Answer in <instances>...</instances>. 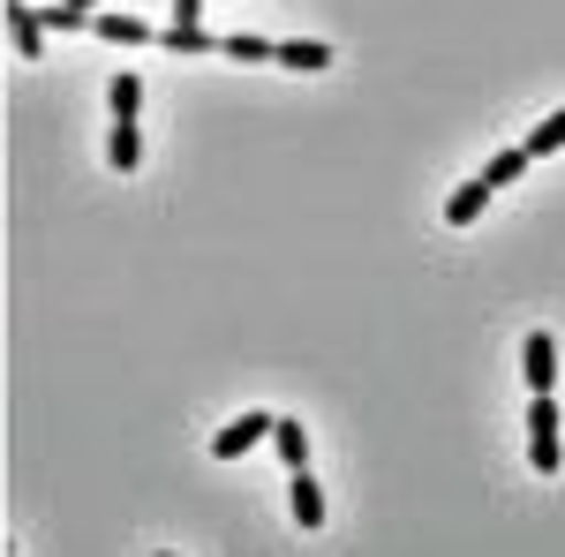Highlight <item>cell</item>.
<instances>
[{
  "label": "cell",
  "instance_id": "cell-10",
  "mask_svg": "<svg viewBox=\"0 0 565 557\" xmlns=\"http://www.w3.org/2000/svg\"><path fill=\"white\" fill-rule=\"evenodd\" d=\"M90 39H114V45H143L151 31L136 23V15H90Z\"/></svg>",
  "mask_w": 565,
  "mask_h": 557
},
{
  "label": "cell",
  "instance_id": "cell-19",
  "mask_svg": "<svg viewBox=\"0 0 565 557\" xmlns=\"http://www.w3.org/2000/svg\"><path fill=\"white\" fill-rule=\"evenodd\" d=\"M159 557H174V550H159Z\"/></svg>",
  "mask_w": 565,
  "mask_h": 557
},
{
  "label": "cell",
  "instance_id": "cell-2",
  "mask_svg": "<svg viewBox=\"0 0 565 557\" xmlns=\"http://www.w3.org/2000/svg\"><path fill=\"white\" fill-rule=\"evenodd\" d=\"M521 369H527V399H551V385H558V346H551V332H527Z\"/></svg>",
  "mask_w": 565,
  "mask_h": 557
},
{
  "label": "cell",
  "instance_id": "cell-16",
  "mask_svg": "<svg viewBox=\"0 0 565 557\" xmlns=\"http://www.w3.org/2000/svg\"><path fill=\"white\" fill-rule=\"evenodd\" d=\"M167 45H174V53H204V45H218V39H204L196 23H167Z\"/></svg>",
  "mask_w": 565,
  "mask_h": 557
},
{
  "label": "cell",
  "instance_id": "cell-12",
  "mask_svg": "<svg viewBox=\"0 0 565 557\" xmlns=\"http://www.w3.org/2000/svg\"><path fill=\"white\" fill-rule=\"evenodd\" d=\"M106 106H114V121H136V106H143V84H136V76H114V84H106Z\"/></svg>",
  "mask_w": 565,
  "mask_h": 557
},
{
  "label": "cell",
  "instance_id": "cell-13",
  "mask_svg": "<svg viewBox=\"0 0 565 557\" xmlns=\"http://www.w3.org/2000/svg\"><path fill=\"white\" fill-rule=\"evenodd\" d=\"M218 45H226L234 61H271V45H279V39H257V31H234V39H218Z\"/></svg>",
  "mask_w": 565,
  "mask_h": 557
},
{
  "label": "cell",
  "instance_id": "cell-3",
  "mask_svg": "<svg viewBox=\"0 0 565 557\" xmlns=\"http://www.w3.org/2000/svg\"><path fill=\"white\" fill-rule=\"evenodd\" d=\"M271 429H279L271 415H242V422H226V429L212 437V460H242V452H257Z\"/></svg>",
  "mask_w": 565,
  "mask_h": 557
},
{
  "label": "cell",
  "instance_id": "cell-14",
  "mask_svg": "<svg viewBox=\"0 0 565 557\" xmlns=\"http://www.w3.org/2000/svg\"><path fill=\"white\" fill-rule=\"evenodd\" d=\"M565 143V114H551V121H543V129L527 136V159H551V151H558Z\"/></svg>",
  "mask_w": 565,
  "mask_h": 557
},
{
  "label": "cell",
  "instance_id": "cell-6",
  "mask_svg": "<svg viewBox=\"0 0 565 557\" xmlns=\"http://www.w3.org/2000/svg\"><path fill=\"white\" fill-rule=\"evenodd\" d=\"M482 204H490V181H460V189L445 196V226H476Z\"/></svg>",
  "mask_w": 565,
  "mask_h": 557
},
{
  "label": "cell",
  "instance_id": "cell-18",
  "mask_svg": "<svg viewBox=\"0 0 565 557\" xmlns=\"http://www.w3.org/2000/svg\"><path fill=\"white\" fill-rule=\"evenodd\" d=\"M68 8H84V15H90V8H98V0H68Z\"/></svg>",
  "mask_w": 565,
  "mask_h": 557
},
{
  "label": "cell",
  "instance_id": "cell-7",
  "mask_svg": "<svg viewBox=\"0 0 565 557\" xmlns=\"http://www.w3.org/2000/svg\"><path fill=\"white\" fill-rule=\"evenodd\" d=\"M287 513H295V527H324V490H317L309 474H295V490H287Z\"/></svg>",
  "mask_w": 565,
  "mask_h": 557
},
{
  "label": "cell",
  "instance_id": "cell-9",
  "mask_svg": "<svg viewBox=\"0 0 565 557\" xmlns=\"http://www.w3.org/2000/svg\"><path fill=\"white\" fill-rule=\"evenodd\" d=\"M271 452L287 460V474H302L309 468V429L302 422H279V429H271Z\"/></svg>",
  "mask_w": 565,
  "mask_h": 557
},
{
  "label": "cell",
  "instance_id": "cell-1",
  "mask_svg": "<svg viewBox=\"0 0 565 557\" xmlns=\"http://www.w3.org/2000/svg\"><path fill=\"white\" fill-rule=\"evenodd\" d=\"M527 468L535 474H558L565 452H558V407L551 399H527Z\"/></svg>",
  "mask_w": 565,
  "mask_h": 557
},
{
  "label": "cell",
  "instance_id": "cell-17",
  "mask_svg": "<svg viewBox=\"0 0 565 557\" xmlns=\"http://www.w3.org/2000/svg\"><path fill=\"white\" fill-rule=\"evenodd\" d=\"M196 8H204V0H174V23H196Z\"/></svg>",
  "mask_w": 565,
  "mask_h": 557
},
{
  "label": "cell",
  "instance_id": "cell-5",
  "mask_svg": "<svg viewBox=\"0 0 565 557\" xmlns=\"http://www.w3.org/2000/svg\"><path fill=\"white\" fill-rule=\"evenodd\" d=\"M271 61H279V68L317 76V68H332V45H324V39H279V45H271Z\"/></svg>",
  "mask_w": 565,
  "mask_h": 557
},
{
  "label": "cell",
  "instance_id": "cell-11",
  "mask_svg": "<svg viewBox=\"0 0 565 557\" xmlns=\"http://www.w3.org/2000/svg\"><path fill=\"white\" fill-rule=\"evenodd\" d=\"M521 173H527V143H513V151H498V159H490V173H482V181H490V189H513Z\"/></svg>",
  "mask_w": 565,
  "mask_h": 557
},
{
  "label": "cell",
  "instance_id": "cell-8",
  "mask_svg": "<svg viewBox=\"0 0 565 557\" xmlns=\"http://www.w3.org/2000/svg\"><path fill=\"white\" fill-rule=\"evenodd\" d=\"M106 167H143V136H136V121H114V136H106Z\"/></svg>",
  "mask_w": 565,
  "mask_h": 557
},
{
  "label": "cell",
  "instance_id": "cell-4",
  "mask_svg": "<svg viewBox=\"0 0 565 557\" xmlns=\"http://www.w3.org/2000/svg\"><path fill=\"white\" fill-rule=\"evenodd\" d=\"M8 45H15L23 61H39V45H45V15L31 8V0H8Z\"/></svg>",
  "mask_w": 565,
  "mask_h": 557
},
{
  "label": "cell",
  "instance_id": "cell-15",
  "mask_svg": "<svg viewBox=\"0 0 565 557\" xmlns=\"http://www.w3.org/2000/svg\"><path fill=\"white\" fill-rule=\"evenodd\" d=\"M39 15H45V31H90V15L68 8V0H53V8H39Z\"/></svg>",
  "mask_w": 565,
  "mask_h": 557
}]
</instances>
